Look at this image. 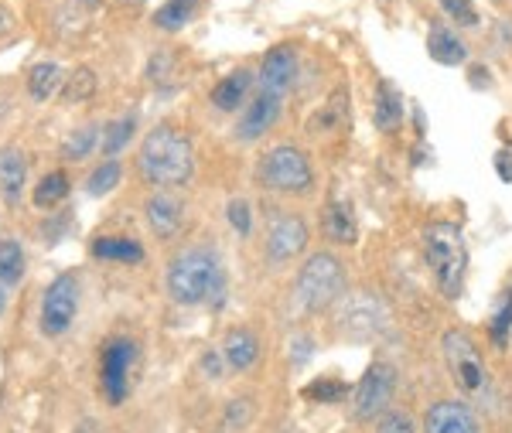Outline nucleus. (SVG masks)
<instances>
[{
    "label": "nucleus",
    "instance_id": "nucleus-23",
    "mask_svg": "<svg viewBox=\"0 0 512 433\" xmlns=\"http://www.w3.org/2000/svg\"><path fill=\"white\" fill-rule=\"evenodd\" d=\"M256 416V406L250 396H233L222 403L219 420H216V433H246Z\"/></svg>",
    "mask_w": 512,
    "mask_h": 433
},
{
    "label": "nucleus",
    "instance_id": "nucleus-21",
    "mask_svg": "<svg viewBox=\"0 0 512 433\" xmlns=\"http://www.w3.org/2000/svg\"><path fill=\"white\" fill-rule=\"evenodd\" d=\"M253 72L250 69H236L226 79H219V86L212 89V106L222 113H236L239 106H246V96L253 89Z\"/></svg>",
    "mask_w": 512,
    "mask_h": 433
},
{
    "label": "nucleus",
    "instance_id": "nucleus-34",
    "mask_svg": "<svg viewBox=\"0 0 512 433\" xmlns=\"http://www.w3.org/2000/svg\"><path fill=\"white\" fill-rule=\"evenodd\" d=\"M489 335L499 348L509 341V335H512V294H502L499 304H495V311L489 318Z\"/></svg>",
    "mask_w": 512,
    "mask_h": 433
},
{
    "label": "nucleus",
    "instance_id": "nucleus-2",
    "mask_svg": "<svg viewBox=\"0 0 512 433\" xmlns=\"http://www.w3.org/2000/svg\"><path fill=\"white\" fill-rule=\"evenodd\" d=\"M168 294L181 307L212 304L226 294V266L212 246H188L168 263Z\"/></svg>",
    "mask_w": 512,
    "mask_h": 433
},
{
    "label": "nucleus",
    "instance_id": "nucleus-7",
    "mask_svg": "<svg viewBox=\"0 0 512 433\" xmlns=\"http://www.w3.org/2000/svg\"><path fill=\"white\" fill-rule=\"evenodd\" d=\"M396 389H400V369H396L390 358L369 362V369L362 372V379L352 386V399H349L352 423L369 427L379 413H386L393 406Z\"/></svg>",
    "mask_w": 512,
    "mask_h": 433
},
{
    "label": "nucleus",
    "instance_id": "nucleus-27",
    "mask_svg": "<svg viewBox=\"0 0 512 433\" xmlns=\"http://www.w3.org/2000/svg\"><path fill=\"white\" fill-rule=\"evenodd\" d=\"M103 140V127L99 123H86V127L72 130L62 144V157L65 161H86L89 154L96 151V144Z\"/></svg>",
    "mask_w": 512,
    "mask_h": 433
},
{
    "label": "nucleus",
    "instance_id": "nucleus-6",
    "mask_svg": "<svg viewBox=\"0 0 512 433\" xmlns=\"http://www.w3.org/2000/svg\"><path fill=\"white\" fill-rule=\"evenodd\" d=\"M256 181H260V188L274 191V195L308 198L315 191V164L301 147L277 144L256 164Z\"/></svg>",
    "mask_w": 512,
    "mask_h": 433
},
{
    "label": "nucleus",
    "instance_id": "nucleus-40",
    "mask_svg": "<svg viewBox=\"0 0 512 433\" xmlns=\"http://www.w3.org/2000/svg\"><path fill=\"white\" fill-rule=\"evenodd\" d=\"M11 24H14V18L4 11V7H0V31H7V28H11Z\"/></svg>",
    "mask_w": 512,
    "mask_h": 433
},
{
    "label": "nucleus",
    "instance_id": "nucleus-17",
    "mask_svg": "<svg viewBox=\"0 0 512 433\" xmlns=\"http://www.w3.org/2000/svg\"><path fill=\"white\" fill-rule=\"evenodd\" d=\"M321 236L332 246H355L359 226H355V212L345 198H328L321 208Z\"/></svg>",
    "mask_w": 512,
    "mask_h": 433
},
{
    "label": "nucleus",
    "instance_id": "nucleus-1",
    "mask_svg": "<svg viewBox=\"0 0 512 433\" xmlns=\"http://www.w3.org/2000/svg\"><path fill=\"white\" fill-rule=\"evenodd\" d=\"M137 168H140V178L158 191L188 185L195 174L192 137H188L185 130H178L175 123H158V127L144 137V144H140Z\"/></svg>",
    "mask_w": 512,
    "mask_h": 433
},
{
    "label": "nucleus",
    "instance_id": "nucleus-39",
    "mask_svg": "<svg viewBox=\"0 0 512 433\" xmlns=\"http://www.w3.org/2000/svg\"><path fill=\"white\" fill-rule=\"evenodd\" d=\"M495 171H499V178L506 181H512V151H499L495 154Z\"/></svg>",
    "mask_w": 512,
    "mask_h": 433
},
{
    "label": "nucleus",
    "instance_id": "nucleus-37",
    "mask_svg": "<svg viewBox=\"0 0 512 433\" xmlns=\"http://www.w3.org/2000/svg\"><path fill=\"white\" fill-rule=\"evenodd\" d=\"M198 369H202V376L209 382H219L229 372V365H226V358H222L219 348H205L202 358H198Z\"/></svg>",
    "mask_w": 512,
    "mask_h": 433
},
{
    "label": "nucleus",
    "instance_id": "nucleus-13",
    "mask_svg": "<svg viewBox=\"0 0 512 433\" xmlns=\"http://www.w3.org/2000/svg\"><path fill=\"white\" fill-rule=\"evenodd\" d=\"M280 113H284V99L274 93H256L250 103L243 106V113H239L233 137L239 144H256V140H263L277 127Z\"/></svg>",
    "mask_w": 512,
    "mask_h": 433
},
{
    "label": "nucleus",
    "instance_id": "nucleus-30",
    "mask_svg": "<svg viewBox=\"0 0 512 433\" xmlns=\"http://www.w3.org/2000/svg\"><path fill=\"white\" fill-rule=\"evenodd\" d=\"M369 427H373V433H420V420L407 406H390V410L379 413Z\"/></svg>",
    "mask_w": 512,
    "mask_h": 433
},
{
    "label": "nucleus",
    "instance_id": "nucleus-11",
    "mask_svg": "<svg viewBox=\"0 0 512 433\" xmlns=\"http://www.w3.org/2000/svg\"><path fill=\"white\" fill-rule=\"evenodd\" d=\"M137 345L130 338L106 341L103 355H99V389H103L106 403L120 406L130 396V376H134Z\"/></svg>",
    "mask_w": 512,
    "mask_h": 433
},
{
    "label": "nucleus",
    "instance_id": "nucleus-24",
    "mask_svg": "<svg viewBox=\"0 0 512 433\" xmlns=\"http://www.w3.org/2000/svg\"><path fill=\"white\" fill-rule=\"evenodd\" d=\"M301 396L315 406H342L352 399V389H349V382H342L335 376H321V379H311L308 386L301 389Z\"/></svg>",
    "mask_w": 512,
    "mask_h": 433
},
{
    "label": "nucleus",
    "instance_id": "nucleus-16",
    "mask_svg": "<svg viewBox=\"0 0 512 433\" xmlns=\"http://www.w3.org/2000/svg\"><path fill=\"white\" fill-rule=\"evenodd\" d=\"M222 358H226L229 372H236V376H243V372H250L256 362H260L263 355V345L260 338H256L253 328H229L226 338H222L219 345Z\"/></svg>",
    "mask_w": 512,
    "mask_h": 433
},
{
    "label": "nucleus",
    "instance_id": "nucleus-22",
    "mask_svg": "<svg viewBox=\"0 0 512 433\" xmlns=\"http://www.w3.org/2000/svg\"><path fill=\"white\" fill-rule=\"evenodd\" d=\"M93 256L110 263H144V246L130 236H99L93 243Z\"/></svg>",
    "mask_w": 512,
    "mask_h": 433
},
{
    "label": "nucleus",
    "instance_id": "nucleus-36",
    "mask_svg": "<svg viewBox=\"0 0 512 433\" xmlns=\"http://www.w3.org/2000/svg\"><path fill=\"white\" fill-rule=\"evenodd\" d=\"M226 215H229V226H233L239 236H250L253 215H250V202H246V198H233L229 208H226Z\"/></svg>",
    "mask_w": 512,
    "mask_h": 433
},
{
    "label": "nucleus",
    "instance_id": "nucleus-19",
    "mask_svg": "<svg viewBox=\"0 0 512 433\" xmlns=\"http://www.w3.org/2000/svg\"><path fill=\"white\" fill-rule=\"evenodd\" d=\"M427 55H431L437 65H465L468 45L458 38V31L448 28V24L431 21V31H427Z\"/></svg>",
    "mask_w": 512,
    "mask_h": 433
},
{
    "label": "nucleus",
    "instance_id": "nucleus-25",
    "mask_svg": "<svg viewBox=\"0 0 512 433\" xmlns=\"http://www.w3.org/2000/svg\"><path fill=\"white\" fill-rule=\"evenodd\" d=\"M62 86H65V79L55 62H38L35 69L28 72V93L31 99H38V103H48Z\"/></svg>",
    "mask_w": 512,
    "mask_h": 433
},
{
    "label": "nucleus",
    "instance_id": "nucleus-9",
    "mask_svg": "<svg viewBox=\"0 0 512 433\" xmlns=\"http://www.w3.org/2000/svg\"><path fill=\"white\" fill-rule=\"evenodd\" d=\"M311 243L308 219L291 208H274L267 215V232H263V256L274 266L294 263L297 256H304V249Z\"/></svg>",
    "mask_w": 512,
    "mask_h": 433
},
{
    "label": "nucleus",
    "instance_id": "nucleus-20",
    "mask_svg": "<svg viewBox=\"0 0 512 433\" xmlns=\"http://www.w3.org/2000/svg\"><path fill=\"white\" fill-rule=\"evenodd\" d=\"M28 185V157L21 147H0V195L4 202H18Z\"/></svg>",
    "mask_w": 512,
    "mask_h": 433
},
{
    "label": "nucleus",
    "instance_id": "nucleus-44",
    "mask_svg": "<svg viewBox=\"0 0 512 433\" xmlns=\"http://www.w3.org/2000/svg\"><path fill=\"white\" fill-rule=\"evenodd\" d=\"M123 4H144V0H123Z\"/></svg>",
    "mask_w": 512,
    "mask_h": 433
},
{
    "label": "nucleus",
    "instance_id": "nucleus-32",
    "mask_svg": "<svg viewBox=\"0 0 512 433\" xmlns=\"http://www.w3.org/2000/svg\"><path fill=\"white\" fill-rule=\"evenodd\" d=\"M120 178H123L120 161H117V157H106V161L86 178V188H89V195H96V198L99 195H110V191L120 185Z\"/></svg>",
    "mask_w": 512,
    "mask_h": 433
},
{
    "label": "nucleus",
    "instance_id": "nucleus-29",
    "mask_svg": "<svg viewBox=\"0 0 512 433\" xmlns=\"http://www.w3.org/2000/svg\"><path fill=\"white\" fill-rule=\"evenodd\" d=\"M134 130H137V116H134V113L120 116V120H110V123H106V127H103V140H99V151H103L106 157L120 154L123 147L130 144V137H134Z\"/></svg>",
    "mask_w": 512,
    "mask_h": 433
},
{
    "label": "nucleus",
    "instance_id": "nucleus-10",
    "mask_svg": "<svg viewBox=\"0 0 512 433\" xmlns=\"http://www.w3.org/2000/svg\"><path fill=\"white\" fill-rule=\"evenodd\" d=\"M79 314V277L76 273H59L41 294V335L45 338H59L72 328Z\"/></svg>",
    "mask_w": 512,
    "mask_h": 433
},
{
    "label": "nucleus",
    "instance_id": "nucleus-3",
    "mask_svg": "<svg viewBox=\"0 0 512 433\" xmlns=\"http://www.w3.org/2000/svg\"><path fill=\"white\" fill-rule=\"evenodd\" d=\"M294 304L301 314H328L349 294V266L332 249H318L301 263L294 277Z\"/></svg>",
    "mask_w": 512,
    "mask_h": 433
},
{
    "label": "nucleus",
    "instance_id": "nucleus-12",
    "mask_svg": "<svg viewBox=\"0 0 512 433\" xmlns=\"http://www.w3.org/2000/svg\"><path fill=\"white\" fill-rule=\"evenodd\" d=\"M420 433H485L475 403L465 396H444L427 403L420 416Z\"/></svg>",
    "mask_w": 512,
    "mask_h": 433
},
{
    "label": "nucleus",
    "instance_id": "nucleus-26",
    "mask_svg": "<svg viewBox=\"0 0 512 433\" xmlns=\"http://www.w3.org/2000/svg\"><path fill=\"white\" fill-rule=\"evenodd\" d=\"M24 270H28V256L18 239H0V287H14L21 283Z\"/></svg>",
    "mask_w": 512,
    "mask_h": 433
},
{
    "label": "nucleus",
    "instance_id": "nucleus-35",
    "mask_svg": "<svg viewBox=\"0 0 512 433\" xmlns=\"http://www.w3.org/2000/svg\"><path fill=\"white\" fill-rule=\"evenodd\" d=\"M441 11L458 24V28H478V11L472 0H437Z\"/></svg>",
    "mask_w": 512,
    "mask_h": 433
},
{
    "label": "nucleus",
    "instance_id": "nucleus-18",
    "mask_svg": "<svg viewBox=\"0 0 512 433\" xmlns=\"http://www.w3.org/2000/svg\"><path fill=\"white\" fill-rule=\"evenodd\" d=\"M407 120V103H403V93L393 86L390 79H383L376 86L373 96V123L379 133H396Z\"/></svg>",
    "mask_w": 512,
    "mask_h": 433
},
{
    "label": "nucleus",
    "instance_id": "nucleus-41",
    "mask_svg": "<svg viewBox=\"0 0 512 433\" xmlns=\"http://www.w3.org/2000/svg\"><path fill=\"white\" fill-rule=\"evenodd\" d=\"M7 311V287H0V314Z\"/></svg>",
    "mask_w": 512,
    "mask_h": 433
},
{
    "label": "nucleus",
    "instance_id": "nucleus-38",
    "mask_svg": "<svg viewBox=\"0 0 512 433\" xmlns=\"http://www.w3.org/2000/svg\"><path fill=\"white\" fill-rule=\"evenodd\" d=\"M311 355H315V341H311L308 335H294V341H291V358H294V365H304Z\"/></svg>",
    "mask_w": 512,
    "mask_h": 433
},
{
    "label": "nucleus",
    "instance_id": "nucleus-4",
    "mask_svg": "<svg viewBox=\"0 0 512 433\" xmlns=\"http://www.w3.org/2000/svg\"><path fill=\"white\" fill-rule=\"evenodd\" d=\"M420 249H424V263L434 277L437 294L444 301H458L468 277V246L461 226L444 219L431 222L424 229V236H420Z\"/></svg>",
    "mask_w": 512,
    "mask_h": 433
},
{
    "label": "nucleus",
    "instance_id": "nucleus-14",
    "mask_svg": "<svg viewBox=\"0 0 512 433\" xmlns=\"http://www.w3.org/2000/svg\"><path fill=\"white\" fill-rule=\"evenodd\" d=\"M297 79V48L294 45H274L260 62L256 82H260V93H274L284 99L287 89Z\"/></svg>",
    "mask_w": 512,
    "mask_h": 433
},
{
    "label": "nucleus",
    "instance_id": "nucleus-5",
    "mask_svg": "<svg viewBox=\"0 0 512 433\" xmlns=\"http://www.w3.org/2000/svg\"><path fill=\"white\" fill-rule=\"evenodd\" d=\"M441 355L448 365V376L465 399H482L492 389V372L482 358L478 341L465 328H448L441 335Z\"/></svg>",
    "mask_w": 512,
    "mask_h": 433
},
{
    "label": "nucleus",
    "instance_id": "nucleus-8",
    "mask_svg": "<svg viewBox=\"0 0 512 433\" xmlns=\"http://www.w3.org/2000/svg\"><path fill=\"white\" fill-rule=\"evenodd\" d=\"M390 324V314H386V304L379 301V294H345V301L338 304L335 314V331L338 338L355 341V345H366V341H376Z\"/></svg>",
    "mask_w": 512,
    "mask_h": 433
},
{
    "label": "nucleus",
    "instance_id": "nucleus-31",
    "mask_svg": "<svg viewBox=\"0 0 512 433\" xmlns=\"http://www.w3.org/2000/svg\"><path fill=\"white\" fill-rule=\"evenodd\" d=\"M198 0H168L164 7H158V14H154V24H158L161 31H178L185 28L188 21H192Z\"/></svg>",
    "mask_w": 512,
    "mask_h": 433
},
{
    "label": "nucleus",
    "instance_id": "nucleus-42",
    "mask_svg": "<svg viewBox=\"0 0 512 433\" xmlns=\"http://www.w3.org/2000/svg\"><path fill=\"white\" fill-rule=\"evenodd\" d=\"M277 433H297V427H280Z\"/></svg>",
    "mask_w": 512,
    "mask_h": 433
},
{
    "label": "nucleus",
    "instance_id": "nucleus-43",
    "mask_svg": "<svg viewBox=\"0 0 512 433\" xmlns=\"http://www.w3.org/2000/svg\"><path fill=\"white\" fill-rule=\"evenodd\" d=\"M82 4H86V7H99V0H82Z\"/></svg>",
    "mask_w": 512,
    "mask_h": 433
},
{
    "label": "nucleus",
    "instance_id": "nucleus-28",
    "mask_svg": "<svg viewBox=\"0 0 512 433\" xmlns=\"http://www.w3.org/2000/svg\"><path fill=\"white\" fill-rule=\"evenodd\" d=\"M69 188H72L69 174H65V171H48L45 178L35 185V191H31V202H35L38 208H55L65 195H69Z\"/></svg>",
    "mask_w": 512,
    "mask_h": 433
},
{
    "label": "nucleus",
    "instance_id": "nucleus-15",
    "mask_svg": "<svg viewBox=\"0 0 512 433\" xmlns=\"http://www.w3.org/2000/svg\"><path fill=\"white\" fill-rule=\"evenodd\" d=\"M144 219L158 239H171L185 226V205H181L171 191H154L144 202Z\"/></svg>",
    "mask_w": 512,
    "mask_h": 433
},
{
    "label": "nucleus",
    "instance_id": "nucleus-33",
    "mask_svg": "<svg viewBox=\"0 0 512 433\" xmlns=\"http://www.w3.org/2000/svg\"><path fill=\"white\" fill-rule=\"evenodd\" d=\"M93 93H96V72L86 69V65H79V69L72 72V76L65 79V86H62L65 103H82V99H89Z\"/></svg>",
    "mask_w": 512,
    "mask_h": 433
}]
</instances>
